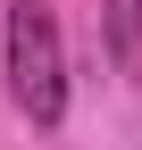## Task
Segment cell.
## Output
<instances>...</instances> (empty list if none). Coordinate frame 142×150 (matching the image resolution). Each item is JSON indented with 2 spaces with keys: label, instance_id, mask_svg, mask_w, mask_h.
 Returning <instances> with one entry per match:
<instances>
[{
  "label": "cell",
  "instance_id": "obj_2",
  "mask_svg": "<svg viewBox=\"0 0 142 150\" xmlns=\"http://www.w3.org/2000/svg\"><path fill=\"white\" fill-rule=\"evenodd\" d=\"M100 33L117 67H142V0H100Z\"/></svg>",
  "mask_w": 142,
  "mask_h": 150
},
{
  "label": "cell",
  "instance_id": "obj_1",
  "mask_svg": "<svg viewBox=\"0 0 142 150\" xmlns=\"http://www.w3.org/2000/svg\"><path fill=\"white\" fill-rule=\"evenodd\" d=\"M9 92L33 125L67 117V42H59L50 0H9Z\"/></svg>",
  "mask_w": 142,
  "mask_h": 150
}]
</instances>
